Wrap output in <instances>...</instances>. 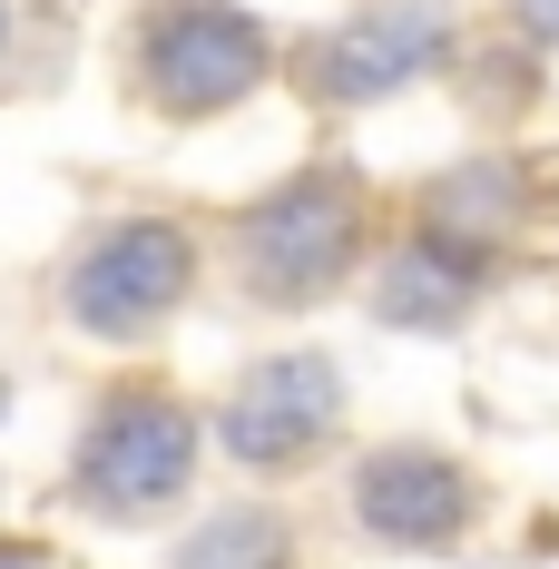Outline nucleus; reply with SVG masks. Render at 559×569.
<instances>
[{
	"instance_id": "nucleus-4",
	"label": "nucleus",
	"mask_w": 559,
	"mask_h": 569,
	"mask_svg": "<svg viewBox=\"0 0 559 569\" xmlns=\"http://www.w3.org/2000/svg\"><path fill=\"white\" fill-rule=\"evenodd\" d=\"M177 471H187V422H177L168 402H128L109 432H99V452H89V491L158 501V491H177Z\"/></svg>"
},
{
	"instance_id": "nucleus-5",
	"label": "nucleus",
	"mask_w": 559,
	"mask_h": 569,
	"mask_svg": "<svg viewBox=\"0 0 559 569\" xmlns=\"http://www.w3.org/2000/svg\"><path fill=\"white\" fill-rule=\"evenodd\" d=\"M246 79H256V30H236V20H217V10H197V20L168 40V69H158V89H168L177 109H217V99H236Z\"/></svg>"
},
{
	"instance_id": "nucleus-7",
	"label": "nucleus",
	"mask_w": 559,
	"mask_h": 569,
	"mask_svg": "<svg viewBox=\"0 0 559 569\" xmlns=\"http://www.w3.org/2000/svg\"><path fill=\"white\" fill-rule=\"evenodd\" d=\"M276 560H285V550H276V530H266L256 511H226L217 530L187 550V569H276Z\"/></svg>"
},
{
	"instance_id": "nucleus-1",
	"label": "nucleus",
	"mask_w": 559,
	"mask_h": 569,
	"mask_svg": "<svg viewBox=\"0 0 559 569\" xmlns=\"http://www.w3.org/2000/svg\"><path fill=\"white\" fill-rule=\"evenodd\" d=\"M325 422H335V373H325L315 353H285V363H266V373L236 393L226 442H236L246 461H285V452H305Z\"/></svg>"
},
{
	"instance_id": "nucleus-2",
	"label": "nucleus",
	"mask_w": 559,
	"mask_h": 569,
	"mask_svg": "<svg viewBox=\"0 0 559 569\" xmlns=\"http://www.w3.org/2000/svg\"><path fill=\"white\" fill-rule=\"evenodd\" d=\"M343 246H353V207L335 187H295L256 227V276H266V295H315L343 266Z\"/></svg>"
},
{
	"instance_id": "nucleus-3",
	"label": "nucleus",
	"mask_w": 559,
	"mask_h": 569,
	"mask_svg": "<svg viewBox=\"0 0 559 569\" xmlns=\"http://www.w3.org/2000/svg\"><path fill=\"white\" fill-rule=\"evenodd\" d=\"M177 276H187V246L158 227H128L79 266V315L89 325H138V315H158L177 295Z\"/></svg>"
},
{
	"instance_id": "nucleus-6",
	"label": "nucleus",
	"mask_w": 559,
	"mask_h": 569,
	"mask_svg": "<svg viewBox=\"0 0 559 569\" xmlns=\"http://www.w3.org/2000/svg\"><path fill=\"white\" fill-rule=\"evenodd\" d=\"M363 511H373V530H392V540H432V530L461 511V481H451V471H432L422 452H402V461H373Z\"/></svg>"
}]
</instances>
